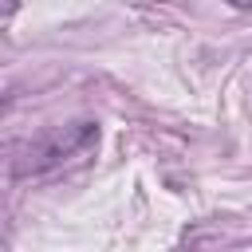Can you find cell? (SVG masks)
Wrapping results in <instances>:
<instances>
[{"instance_id": "obj_1", "label": "cell", "mask_w": 252, "mask_h": 252, "mask_svg": "<svg viewBox=\"0 0 252 252\" xmlns=\"http://www.w3.org/2000/svg\"><path fill=\"white\" fill-rule=\"evenodd\" d=\"M98 146V122H71V126H55L47 134H39L35 142H28L12 165L16 177H39L51 173L83 154H91Z\"/></svg>"}, {"instance_id": "obj_2", "label": "cell", "mask_w": 252, "mask_h": 252, "mask_svg": "<svg viewBox=\"0 0 252 252\" xmlns=\"http://www.w3.org/2000/svg\"><path fill=\"white\" fill-rule=\"evenodd\" d=\"M16 4H20V0H4V16H12V12H16Z\"/></svg>"}, {"instance_id": "obj_3", "label": "cell", "mask_w": 252, "mask_h": 252, "mask_svg": "<svg viewBox=\"0 0 252 252\" xmlns=\"http://www.w3.org/2000/svg\"><path fill=\"white\" fill-rule=\"evenodd\" d=\"M228 4H236V8H252V0H228Z\"/></svg>"}]
</instances>
